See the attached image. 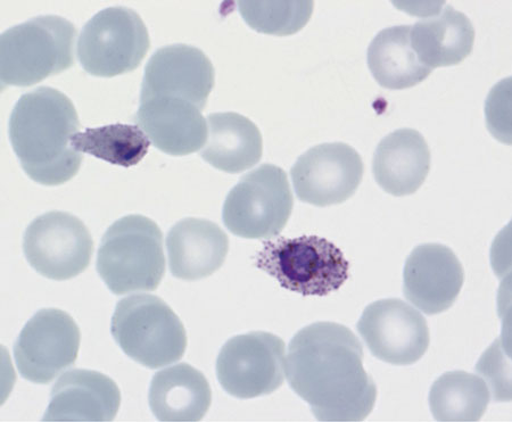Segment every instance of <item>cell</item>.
Masks as SVG:
<instances>
[{"instance_id": "cell-4", "label": "cell", "mask_w": 512, "mask_h": 422, "mask_svg": "<svg viewBox=\"0 0 512 422\" xmlns=\"http://www.w3.org/2000/svg\"><path fill=\"white\" fill-rule=\"evenodd\" d=\"M77 29L61 16L47 15L6 30L0 37L3 88L29 87L71 68Z\"/></svg>"}, {"instance_id": "cell-20", "label": "cell", "mask_w": 512, "mask_h": 422, "mask_svg": "<svg viewBox=\"0 0 512 422\" xmlns=\"http://www.w3.org/2000/svg\"><path fill=\"white\" fill-rule=\"evenodd\" d=\"M148 401L160 421H200L211 407L212 393L201 371L180 363L153 377Z\"/></svg>"}, {"instance_id": "cell-13", "label": "cell", "mask_w": 512, "mask_h": 422, "mask_svg": "<svg viewBox=\"0 0 512 422\" xmlns=\"http://www.w3.org/2000/svg\"><path fill=\"white\" fill-rule=\"evenodd\" d=\"M291 177L300 201L324 208L344 203L357 192L363 162L348 144H321L299 157Z\"/></svg>"}, {"instance_id": "cell-2", "label": "cell", "mask_w": 512, "mask_h": 422, "mask_svg": "<svg viewBox=\"0 0 512 422\" xmlns=\"http://www.w3.org/2000/svg\"><path fill=\"white\" fill-rule=\"evenodd\" d=\"M80 129L76 107L60 90L40 87L24 94L10 119V139L29 178L60 186L77 175L82 156L72 146Z\"/></svg>"}, {"instance_id": "cell-23", "label": "cell", "mask_w": 512, "mask_h": 422, "mask_svg": "<svg viewBox=\"0 0 512 422\" xmlns=\"http://www.w3.org/2000/svg\"><path fill=\"white\" fill-rule=\"evenodd\" d=\"M410 26L382 30L368 48V66L375 80L384 88L401 90L415 87L433 70L418 59L412 48Z\"/></svg>"}, {"instance_id": "cell-14", "label": "cell", "mask_w": 512, "mask_h": 422, "mask_svg": "<svg viewBox=\"0 0 512 422\" xmlns=\"http://www.w3.org/2000/svg\"><path fill=\"white\" fill-rule=\"evenodd\" d=\"M214 86V69L200 49L183 45L162 47L147 63L140 102L153 97L183 99L201 111Z\"/></svg>"}, {"instance_id": "cell-10", "label": "cell", "mask_w": 512, "mask_h": 422, "mask_svg": "<svg viewBox=\"0 0 512 422\" xmlns=\"http://www.w3.org/2000/svg\"><path fill=\"white\" fill-rule=\"evenodd\" d=\"M23 251L41 276L69 280L88 268L94 242L80 219L66 212H49L31 222L24 233Z\"/></svg>"}, {"instance_id": "cell-18", "label": "cell", "mask_w": 512, "mask_h": 422, "mask_svg": "<svg viewBox=\"0 0 512 422\" xmlns=\"http://www.w3.org/2000/svg\"><path fill=\"white\" fill-rule=\"evenodd\" d=\"M167 248L173 277L200 280L222 267L229 251V239L216 223L187 218L171 228Z\"/></svg>"}, {"instance_id": "cell-7", "label": "cell", "mask_w": 512, "mask_h": 422, "mask_svg": "<svg viewBox=\"0 0 512 422\" xmlns=\"http://www.w3.org/2000/svg\"><path fill=\"white\" fill-rule=\"evenodd\" d=\"M293 206L286 172L277 165L263 164L231 189L222 219L230 233L238 237L270 239L282 233Z\"/></svg>"}, {"instance_id": "cell-5", "label": "cell", "mask_w": 512, "mask_h": 422, "mask_svg": "<svg viewBox=\"0 0 512 422\" xmlns=\"http://www.w3.org/2000/svg\"><path fill=\"white\" fill-rule=\"evenodd\" d=\"M111 333L128 357L150 369L167 367L184 357L187 336L170 306L153 295H134L115 308Z\"/></svg>"}, {"instance_id": "cell-8", "label": "cell", "mask_w": 512, "mask_h": 422, "mask_svg": "<svg viewBox=\"0 0 512 422\" xmlns=\"http://www.w3.org/2000/svg\"><path fill=\"white\" fill-rule=\"evenodd\" d=\"M150 46L142 18L130 8L111 7L97 13L82 30L78 59L92 76L112 78L136 70Z\"/></svg>"}, {"instance_id": "cell-1", "label": "cell", "mask_w": 512, "mask_h": 422, "mask_svg": "<svg viewBox=\"0 0 512 422\" xmlns=\"http://www.w3.org/2000/svg\"><path fill=\"white\" fill-rule=\"evenodd\" d=\"M286 378L320 421H362L375 408L377 387L363 368V347L348 327L316 322L288 346Z\"/></svg>"}, {"instance_id": "cell-11", "label": "cell", "mask_w": 512, "mask_h": 422, "mask_svg": "<svg viewBox=\"0 0 512 422\" xmlns=\"http://www.w3.org/2000/svg\"><path fill=\"white\" fill-rule=\"evenodd\" d=\"M80 330L68 313L40 310L24 326L14 345L20 375L35 384H49L76 363Z\"/></svg>"}, {"instance_id": "cell-17", "label": "cell", "mask_w": 512, "mask_h": 422, "mask_svg": "<svg viewBox=\"0 0 512 422\" xmlns=\"http://www.w3.org/2000/svg\"><path fill=\"white\" fill-rule=\"evenodd\" d=\"M121 394L117 384L101 372H65L53 387L44 420L112 421L118 415Z\"/></svg>"}, {"instance_id": "cell-21", "label": "cell", "mask_w": 512, "mask_h": 422, "mask_svg": "<svg viewBox=\"0 0 512 422\" xmlns=\"http://www.w3.org/2000/svg\"><path fill=\"white\" fill-rule=\"evenodd\" d=\"M410 38L419 61L433 70L464 61L473 52L475 29L464 13L448 5L435 18L412 26Z\"/></svg>"}, {"instance_id": "cell-27", "label": "cell", "mask_w": 512, "mask_h": 422, "mask_svg": "<svg viewBox=\"0 0 512 422\" xmlns=\"http://www.w3.org/2000/svg\"><path fill=\"white\" fill-rule=\"evenodd\" d=\"M476 369L485 377V383H489L495 401H510L509 361L505 362L502 360L498 341L483 355Z\"/></svg>"}, {"instance_id": "cell-26", "label": "cell", "mask_w": 512, "mask_h": 422, "mask_svg": "<svg viewBox=\"0 0 512 422\" xmlns=\"http://www.w3.org/2000/svg\"><path fill=\"white\" fill-rule=\"evenodd\" d=\"M238 10L255 31L291 36L307 26L313 2H239Z\"/></svg>"}, {"instance_id": "cell-19", "label": "cell", "mask_w": 512, "mask_h": 422, "mask_svg": "<svg viewBox=\"0 0 512 422\" xmlns=\"http://www.w3.org/2000/svg\"><path fill=\"white\" fill-rule=\"evenodd\" d=\"M431 170V151L423 135L400 129L378 144L373 172L379 187L393 196L415 194Z\"/></svg>"}, {"instance_id": "cell-9", "label": "cell", "mask_w": 512, "mask_h": 422, "mask_svg": "<svg viewBox=\"0 0 512 422\" xmlns=\"http://www.w3.org/2000/svg\"><path fill=\"white\" fill-rule=\"evenodd\" d=\"M286 346L282 338L254 332L229 339L217 360L222 388L237 399L269 395L286 377Z\"/></svg>"}, {"instance_id": "cell-22", "label": "cell", "mask_w": 512, "mask_h": 422, "mask_svg": "<svg viewBox=\"0 0 512 422\" xmlns=\"http://www.w3.org/2000/svg\"><path fill=\"white\" fill-rule=\"evenodd\" d=\"M209 135L201 151L213 168L239 173L259 163L263 153L261 132L255 124L234 112L213 113L206 119Z\"/></svg>"}, {"instance_id": "cell-6", "label": "cell", "mask_w": 512, "mask_h": 422, "mask_svg": "<svg viewBox=\"0 0 512 422\" xmlns=\"http://www.w3.org/2000/svg\"><path fill=\"white\" fill-rule=\"evenodd\" d=\"M256 266L280 286L303 296H326L349 279L350 264L332 242L318 236L280 237L264 243Z\"/></svg>"}, {"instance_id": "cell-3", "label": "cell", "mask_w": 512, "mask_h": 422, "mask_svg": "<svg viewBox=\"0 0 512 422\" xmlns=\"http://www.w3.org/2000/svg\"><path fill=\"white\" fill-rule=\"evenodd\" d=\"M97 271L115 295L155 291L165 273L159 226L136 214L114 222L99 246Z\"/></svg>"}, {"instance_id": "cell-25", "label": "cell", "mask_w": 512, "mask_h": 422, "mask_svg": "<svg viewBox=\"0 0 512 422\" xmlns=\"http://www.w3.org/2000/svg\"><path fill=\"white\" fill-rule=\"evenodd\" d=\"M151 140L138 126L115 123L86 129L72 138L74 150L118 167H135L150 150Z\"/></svg>"}, {"instance_id": "cell-12", "label": "cell", "mask_w": 512, "mask_h": 422, "mask_svg": "<svg viewBox=\"0 0 512 422\" xmlns=\"http://www.w3.org/2000/svg\"><path fill=\"white\" fill-rule=\"evenodd\" d=\"M358 330L371 354L394 366L416 363L429 347V329L423 314L399 299L368 305Z\"/></svg>"}, {"instance_id": "cell-16", "label": "cell", "mask_w": 512, "mask_h": 422, "mask_svg": "<svg viewBox=\"0 0 512 422\" xmlns=\"http://www.w3.org/2000/svg\"><path fill=\"white\" fill-rule=\"evenodd\" d=\"M136 123L158 150L172 156L201 151L208 139V121L183 99L153 97L140 102Z\"/></svg>"}, {"instance_id": "cell-24", "label": "cell", "mask_w": 512, "mask_h": 422, "mask_svg": "<svg viewBox=\"0 0 512 422\" xmlns=\"http://www.w3.org/2000/svg\"><path fill=\"white\" fill-rule=\"evenodd\" d=\"M428 400L437 421H478L489 407L491 393L484 378L450 371L436 380Z\"/></svg>"}, {"instance_id": "cell-15", "label": "cell", "mask_w": 512, "mask_h": 422, "mask_svg": "<svg viewBox=\"0 0 512 422\" xmlns=\"http://www.w3.org/2000/svg\"><path fill=\"white\" fill-rule=\"evenodd\" d=\"M464 279V268L451 248L424 244L417 246L406 261L403 292L421 312L434 316L456 302Z\"/></svg>"}]
</instances>
